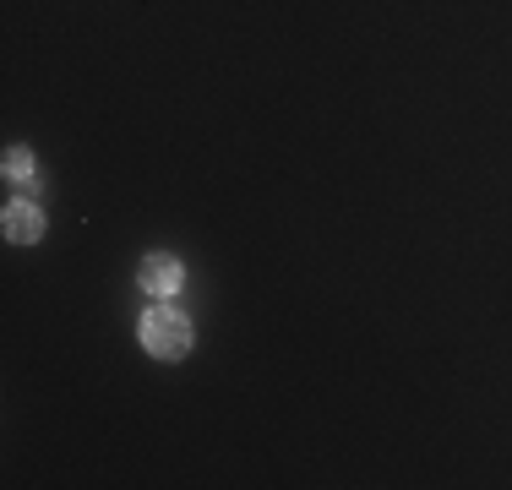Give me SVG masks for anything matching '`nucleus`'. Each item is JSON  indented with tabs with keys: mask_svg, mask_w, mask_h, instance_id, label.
I'll return each instance as SVG.
<instances>
[{
	"mask_svg": "<svg viewBox=\"0 0 512 490\" xmlns=\"http://www.w3.org/2000/svg\"><path fill=\"white\" fill-rule=\"evenodd\" d=\"M142 343H148V354H158V360H180L191 349V322L180 311H169V305H153L142 316Z\"/></svg>",
	"mask_w": 512,
	"mask_h": 490,
	"instance_id": "f257e3e1",
	"label": "nucleus"
},
{
	"mask_svg": "<svg viewBox=\"0 0 512 490\" xmlns=\"http://www.w3.org/2000/svg\"><path fill=\"white\" fill-rule=\"evenodd\" d=\"M180 278H186V273H180L175 256H148V262H142V289L158 294V300H169V294L180 289Z\"/></svg>",
	"mask_w": 512,
	"mask_h": 490,
	"instance_id": "f03ea898",
	"label": "nucleus"
},
{
	"mask_svg": "<svg viewBox=\"0 0 512 490\" xmlns=\"http://www.w3.org/2000/svg\"><path fill=\"white\" fill-rule=\"evenodd\" d=\"M44 235V213L33 202H11L6 207V240H17V245H33Z\"/></svg>",
	"mask_w": 512,
	"mask_h": 490,
	"instance_id": "7ed1b4c3",
	"label": "nucleus"
},
{
	"mask_svg": "<svg viewBox=\"0 0 512 490\" xmlns=\"http://www.w3.org/2000/svg\"><path fill=\"white\" fill-rule=\"evenodd\" d=\"M6 180L11 186H39V164H33L28 147H11L6 153Z\"/></svg>",
	"mask_w": 512,
	"mask_h": 490,
	"instance_id": "20e7f679",
	"label": "nucleus"
}]
</instances>
